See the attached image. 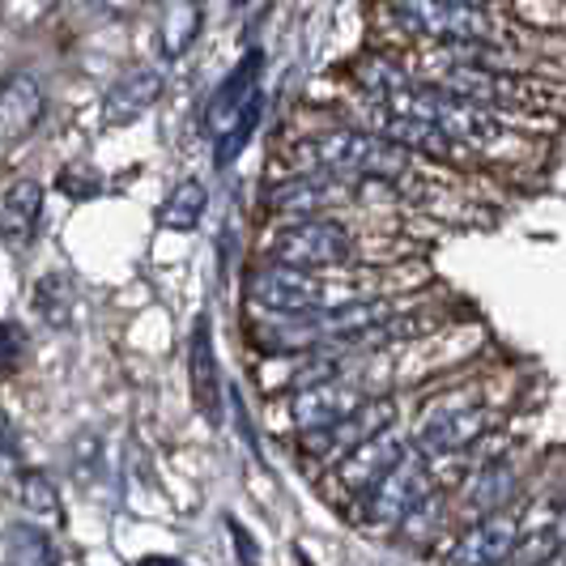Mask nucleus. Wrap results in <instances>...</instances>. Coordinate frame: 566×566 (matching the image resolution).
Returning <instances> with one entry per match:
<instances>
[{
	"label": "nucleus",
	"instance_id": "25",
	"mask_svg": "<svg viewBox=\"0 0 566 566\" xmlns=\"http://www.w3.org/2000/svg\"><path fill=\"white\" fill-rule=\"evenodd\" d=\"M27 349H30L27 328H22L18 319H0V379H9V375L22 370Z\"/></svg>",
	"mask_w": 566,
	"mask_h": 566
},
{
	"label": "nucleus",
	"instance_id": "28",
	"mask_svg": "<svg viewBox=\"0 0 566 566\" xmlns=\"http://www.w3.org/2000/svg\"><path fill=\"white\" fill-rule=\"evenodd\" d=\"M230 541H234V554H239V566H260V545L248 537V528L239 520H227Z\"/></svg>",
	"mask_w": 566,
	"mask_h": 566
},
{
	"label": "nucleus",
	"instance_id": "24",
	"mask_svg": "<svg viewBox=\"0 0 566 566\" xmlns=\"http://www.w3.org/2000/svg\"><path fill=\"white\" fill-rule=\"evenodd\" d=\"M34 312L43 315L52 328H64L69 315H73V290H69V277L64 273H52L34 285Z\"/></svg>",
	"mask_w": 566,
	"mask_h": 566
},
{
	"label": "nucleus",
	"instance_id": "15",
	"mask_svg": "<svg viewBox=\"0 0 566 566\" xmlns=\"http://www.w3.org/2000/svg\"><path fill=\"white\" fill-rule=\"evenodd\" d=\"M188 375H192V397H197L200 413L209 422H222V370H218L213 333H209L205 315L192 324V337H188Z\"/></svg>",
	"mask_w": 566,
	"mask_h": 566
},
{
	"label": "nucleus",
	"instance_id": "3",
	"mask_svg": "<svg viewBox=\"0 0 566 566\" xmlns=\"http://www.w3.org/2000/svg\"><path fill=\"white\" fill-rule=\"evenodd\" d=\"M384 22L388 30L413 43V48H455V43H485V39H507L520 34L503 9H482L464 0H384Z\"/></svg>",
	"mask_w": 566,
	"mask_h": 566
},
{
	"label": "nucleus",
	"instance_id": "5",
	"mask_svg": "<svg viewBox=\"0 0 566 566\" xmlns=\"http://www.w3.org/2000/svg\"><path fill=\"white\" fill-rule=\"evenodd\" d=\"M499 422L494 400L485 397V388H460L443 392L426 405L413 422V448L434 460H455V455H473L478 443L490 439V430Z\"/></svg>",
	"mask_w": 566,
	"mask_h": 566
},
{
	"label": "nucleus",
	"instance_id": "9",
	"mask_svg": "<svg viewBox=\"0 0 566 566\" xmlns=\"http://www.w3.org/2000/svg\"><path fill=\"white\" fill-rule=\"evenodd\" d=\"M363 200V179H340L333 170H298L269 188V213L294 222V218H324L345 205Z\"/></svg>",
	"mask_w": 566,
	"mask_h": 566
},
{
	"label": "nucleus",
	"instance_id": "1",
	"mask_svg": "<svg viewBox=\"0 0 566 566\" xmlns=\"http://www.w3.org/2000/svg\"><path fill=\"white\" fill-rule=\"evenodd\" d=\"M409 69L426 82L443 85L460 98H473L524 128H528V119H545L566 107V85L554 77H537V73H503V69H482V64H460V60L426 52V48H418Z\"/></svg>",
	"mask_w": 566,
	"mask_h": 566
},
{
	"label": "nucleus",
	"instance_id": "7",
	"mask_svg": "<svg viewBox=\"0 0 566 566\" xmlns=\"http://www.w3.org/2000/svg\"><path fill=\"white\" fill-rule=\"evenodd\" d=\"M430 485H434V478H430V455L409 448L379 482L370 485L367 494H358L354 515H358V524L370 528V533H397L400 524H405V515L430 494Z\"/></svg>",
	"mask_w": 566,
	"mask_h": 566
},
{
	"label": "nucleus",
	"instance_id": "16",
	"mask_svg": "<svg viewBox=\"0 0 566 566\" xmlns=\"http://www.w3.org/2000/svg\"><path fill=\"white\" fill-rule=\"evenodd\" d=\"M43 115V85L34 73H18L0 82V142H22Z\"/></svg>",
	"mask_w": 566,
	"mask_h": 566
},
{
	"label": "nucleus",
	"instance_id": "27",
	"mask_svg": "<svg viewBox=\"0 0 566 566\" xmlns=\"http://www.w3.org/2000/svg\"><path fill=\"white\" fill-rule=\"evenodd\" d=\"M60 188H64V197H73V200H90V197H98V188H103V179L94 175V170H77V167H69L64 175H60Z\"/></svg>",
	"mask_w": 566,
	"mask_h": 566
},
{
	"label": "nucleus",
	"instance_id": "22",
	"mask_svg": "<svg viewBox=\"0 0 566 566\" xmlns=\"http://www.w3.org/2000/svg\"><path fill=\"white\" fill-rule=\"evenodd\" d=\"M205 205H209L205 184L184 179V184L167 197V205H163V227L167 230H192L200 222V213H205Z\"/></svg>",
	"mask_w": 566,
	"mask_h": 566
},
{
	"label": "nucleus",
	"instance_id": "8",
	"mask_svg": "<svg viewBox=\"0 0 566 566\" xmlns=\"http://www.w3.org/2000/svg\"><path fill=\"white\" fill-rule=\"evenodd\" d=\"M260 52L243 60L227 82L218 85V94L209 98V137H213V149H218V163L227 167L234 163V154L248 145L255 119H260Z\"/></svg>",
	"mask_w": 566,
	"mask_h": 566
},
{
	"label": "nucleus",
	"instance_id": "17",
	"mask_svg": "<svg viewBox=\"0 0 566 566\" xmlns=\"http://www.w3.org/2000/svg\"><path fill=\"white\" fill-rule=\"evenodd\" d=\"M43 218V188L34 179H18L0 200V234L9 248H30Z\"/></svg>",
	"mask_w": 566,
	"mask_h": 566
},
{
	"label": "nucleus",
	"instance_id": "19",
	"mask_svg": "<svg viewBox=\"0 0 566 566\" xmlns=\"http://www.w3.org/2000/svg\"><path fill=\"white\" fill-rule=\"evenodd\" d=\"M0 563L4 566H60V554L48 528H34V524H18L9 528L0 541Z\"/></svg>",
	"mask_w": 566,
	"mask_h": 566
},
{
	"label": "nucleus",
	"instance_id": "14",
	"mask_svg": "<svg viewBox=\"0 0 566 566\" xmlns=\"http://www.w3.org/2000/svg\"><path fill=\"white\" fill-rule=\"evenodd\" d=\"M363 400H367L363 384L349 375H337V379H324L312 388H298L290 397V418L298 430H319V426H337L340 418H349Z\"/></svg>",
	"mask_w": 566,
	"mask_h": 566
},
{
	"label": "nucleus",
	"instance_id": "30",
	"mask_svg": "<svg viewBox=\"0 0 566 566\" xmlns=\"http://www.w3.org/2000/svg\"><path fill=\"white\" fill-rule=\"evenodd\" d=\"M137 566H188V563H179V558H142Z\"/></svg>",
	"mask_w": 566,
	"mask_h": 566
},
{
	"label": "nucleus",
	"instance_id": "12",
	"mask_svg": "<svg viewBox=\"0 0 566 566\" xmlns=\"http://www.w3.org/2000/svg\"><path fill=\"white\" fill-rule=\"evenodd\" d=\"M520 499H524V460L520 452H499L473 464L469 482L460 490V511H464V520H478V515L503 511Z\"/></svg>",
	"mask_w": 566,
	"mask_h": 566
},
{
	"label": "nucleus",
	"instance_id": "4",
	"mask_svg": "<svg viewBox=\"0 0 566 566\" xmlns=\"http://www.w3.org/2000/svg\"><path fill=\"white\" fill-rule=\"evenodd\" d=\"M248 298L269 315H303L370 298V294L367 277L349 282V277H333V269H298V264L269 260L248 277Z\"/></svg>",
	"mask_w": 566,
	"mask_h": 566
},
{
	"label": "nucleus",
	"instance_id": "18",
	"mask_svg": "<svg viewBox=\"0 0 566 566\" xmlns=\"http://www.w3.org/2000/svg\"><path fill=\"white\" fill-rule=\"evenodd\" d=\"M163 94V77L158 73H149V69H137V73H128V77H119V82L107 90V98H103V112L112 124H133L145 107H154V98Z\"/></svg>",
	"mask_w": 566,
	"mask_h": 566
},
{
	"label": "nucleus",
	"instance_id": "20",
	"mask_svg": "<svg viewBox=\"0 0 566 566\" xmlns=\"http://www.w3.org/2000/svg\"><path fill=\"white\" fill-rule=\"evenodd\" d=\"M18 503H22V511L34 515L43 528H60V524H64V507H60L56 485L48 482L43 473H22V482H18Z\"/></svg>",
	"mask_w": 566,
	"mask_h": 566
},
{
	"label": "nucleus",
	"instance_id": "2",
	"mask_svg": "<svg viewBox=\"0 0 566 566\" xmlns=\"http://www.w3.org/2000/svg\"><path fill=\"white\" fill-rule=\"evenodd\" d=\"M290 163L298 170H333L340 179H379V184H392L400 192L430 188V175H422V154L388 142L363 124H340L328 133H315V137L294 145Z\"/></svg>",
	"mask_w": 566,
	"mask_h": 566
},
{
	"label": "nucleus",
	"instance_id": "13",
	"mask_svg": "<svg viewBox=\"0 0 566 566\" xmlns=\"http://www.w3.org/2000/svg\"><path fill=\"white\" fill-rule=\"evenodd\" d=\"M405 452H409L405 430L388 426V430L370 434L367 443H358V448H349L345 455H337V485L345 490V494L358 499V494H367L370 485L379 482Z\"/></svg>",
	"mask_w": 566,
	"mask_h": 566
},
{
	"label": "nucleus",
	"instance_id": "29",
	"mask_svg": "<svg viewBox=\"0 0 566 566\" xmlns=\"http://www.w3.org/2000/svg\"><path fill=\"white\" fill-rule=\"evenodd\" d=\"M13 452H18V434H13V426L0 418V460H9Z\"/></svg>",
	"mask_w": 566,
	"mask_h": 566
},
{
	"label": "nucleus",
	"instance_id": "21",
	"mask_svg": "<svg viewBox=\"0 0 566 566\" xmlns=\"http://www.w3.org/2000/svg\"><path fill=\"white\" fill-rule=\"evenodd\" d=\"M200 30V4L197 0H170L167 13H163V48L167 56H179L192 48Z\"/></svg>",
	"mask_w": 566,
	"mask_h": 566
},
{
	"label": "nucleus",
	"instance_id": "23",
	"mask_svg": "<svg viewBox=\"0 0 566 566\" xmlns=\"http://www.w3.org/2000/svg\"><path fill=\"white\" fill-rule=\"evenodd\" d=\"M448 520V494L439 490V485H430V494H426L418 507L405 515V524H400V533L405 541H430L439 533V524Z\"/></svg>",
	"mask_w": 566,
	"mask_h": 566
},
{
	"label": "nucleus",
	"instance_id": "11",
	"mask_svg": "<svg viewBox=\"0 0 566 566\" xmlns=\"http://www.w3.org/2000/svg\"><path fill=\"white\" fill-rule=\"evenodd\" d=\"M397 426V400L392 397H367L349 418H340L337 426H319V430H298V448L303 455H315V460H337L349 448L367 443L370 434Z\"/></svg>",
	"mask_w": 566,
	"mask_h": 566
},
{
	"label": "nucleus",
	"instance_id": "26",
	"mask_svg": "<svg viewBox=\"0 0 566 566\" xmlns=\"http://www.w3.org/2000/svg\"><path fill=\"white\" fill-rule=\"evenodd\" d=\"M98 469H107V464H103V443H98L94 434H85L82 443L73 448V478H77L85 490H94V473H98Z\"/></svg>",
	"mask_w": 566,
	"mask_h": 566
},
{
	"label": "nucleus",
	"instance_id": "6",
	"mask_svg": "<svg viewBox=\"0 0 566 566\" xmlns=\"http://www.w3.org/2000/svg\"><path fill=\"white\" fill-rule=\"evenodd\" d=\"M269 260L298 264V269H345L358 260V234L337 222L333 213L324 218H294L269 234Z\"/></svg>",
	"mask_w": 566,
	"mask_h": 566
},
{
	"label": "nucleus",
	"instance_id": "10",
	"mask_svg": "<svg viewBox=\"0 0 566 566\" xmlns=\"http://www.w3.org/2000/svg\"><path fill=\"white\" fill-rule=\"evenodd\" d=\"M528 533V507L524 499L503 511H490L464 524V533L448 545L443 566H503L520 537Z\"/></svg>",
	"mask_w": 566,
	"mask_h": 566
}]
</instances>
